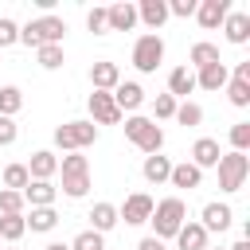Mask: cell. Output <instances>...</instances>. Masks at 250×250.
<instances>
[{
	"label": "cell",
	"mask_w": 250,
	"mask_h": 250,
	"mask_svg": "<svg viewBox=\"0 0 250 250\" xmlns=\"http://www.w3.org/2000/svg\"><path fill=\"white\" fill-rule=\"evenodd\" d=\"M148 223H152V238L168 242V238H176V230L188 223V203H184L180 195H168V199H160V203L152 207Z\"/></svg>",
	"instance_id": "6da1fadb"
},
{
	"label": "cell",
	"mask_w": 250,
	"mask_h": 250,
	"mask_svg": "<svg viewBox=\"0 0 250 250\" xmlns=\"http://www.w3.org/2000/svg\"><path fill=\"white\" fill-rule=\"evenodd\" d=\"M125 137H129L145 156H156V152L164 148V129H160L152 117H141V113L125 117Z\"/></svg>",
	"instance_id": "7a4b0ae2"
},
{
	"label": "cell",
	"mask_w": 250,
	"mask_h": 250,
	"mask_svg": "<svg viewBox=\"0 0 250 250\" xmlns=\"http://www.w3.org/2000/svg\"><path fill=\"white\" fill-rule=\"evenodd\" d=\"M62 35H66V20H59V16H39V20L20 27V43H27L35 51L47 43H62Z\"/></svg>",
	"instance_id": "3957f363"
},
{
	"label": "cell",
	"mask_w": 250,
	"mask_h": 250,
	"mask_svg": "<svg viewBox=\"0 0 250 250\" xmlns=\"http://www.w3.org/2000/svg\"><path fill=\"white\" fill-rule=\"evenodd\" d=\"M59 172H62V191L70 199H82L90 191V160L82 152H66L59 160Z\"/></svg>",
	"instance_id": "277c9868"
},
{
	"label": "cell",
	"mask_w": 250,
	"mask_h": 250,
	"mask_svg": "<svg viewBox=\"0 0 250 250\" xmlns=\"http://www.w3.org/2000/svg\"><path fill=\"white\" fill-rule=\"evenodd\" d=\"M94 141H98V125L94 121H66V125L55 129V148H62V152H82Z\"/></svg>",
	"instance_id": "5b68a950"
},
{
	"label": "cell",
	"mask_w": 250,
	"mask_h": 250,
	"mask_svg": "<svg viewBox=\"0 0 250 250\" xmlns=\"http://www.w3.org/2000/svg\"><path fill=\"white\" fill-rule=\"evenodd\" d=\"M215 168H219V188H223V191H238V188L246 184V176H250V156L230 148V152L219 156Z\"/></svg>",
	"instance_id": "8992f818"
},
{
	"label": "cell",
	"mask_w": 250,
	"mask_h": 250,
	"mask_svg": "<svg viewBox=\"0 0 250 250\" xmlns=\"http://www.w3.org/2000/svg\"><path fill=\"white\" fill-rule=\"evenodd\" d=\"M160 62H164V39L152 35V31H145V35L133 43V66H137L141 74H152Z\"/></svg>",
	"instance_id": "52a82bcc"
},
{
	"label": "cell",
	"mask_w": 250,
	"mask_h": 250,
	"mask_svg": "<svg viewBox=\"0 0 250 250\" xmlns=\"http://www.w3.org/2000/svg\"><path fill=\"white\" fill-rule=\"evenodd\" d=\"M152 195H145V191H133V195H125V203L117 207V219H125V227H141V223H148V215H152Z\"/></svg>",
	"instance_id": "ba28073f"
},
{
	"label": "cell",
	"mask_w": 250,
	"mask_h": 250,
	"mask_svg": "<svg viewBox=\"0 0 250 250\" xmlns=\"http://www.w3.org/2000/svg\"><path fill=\"white\" fill-rule=\"evenodd\" d=\"M86 105H90V117H94V125H117V121L125 117V113L113 105V94H105V90H94Z\"/></svg>",
	"instance_id": "9c48e42d"
},
{
	"label": "cell",
	"mask_w": 250,
	"mask_h": 250,
	"mask_svg": "<svg viewBox=\"0 0 250 250\" xmlns=\"http://www.w3.org/2000/svg\"><path fill=\"white\" fill-rule=\"evenodd\" d=\"M227 12H230V0H199V4H195V20H199V27H207V31L223 27Z\"/></svg>",
	"instance_id": "30bf717a"
},
{
	"label": "cell",
	"mask_w": 250,
	"mask_h": 250,
	"mask_svg": "<svg viewBox=\"0 0 250 250\" xmlns=\"http://www.w3.org/2000/svg\"><path fill=\"white\" fill-rule=\"evenodd\" d=\"M164 20H168V0H141L137 4V23H145L152 35L164 27Z\"/></svg>",
	"instance_id": "8fae6325"
},
{
	"label": "cell",
	"mask_w": 250,
	"mask_h": 250,
	"mask_svg": "<svg viewBox=\"0 0 250 250\" xmlns=\"http://www.w3.org/2000/svg\"><path fill=\"white\" fill-rule=\"evenodd\" d=\"M105 27L109 31H133L137 27V4H129V0L109 4L105 8Z\"/></svg>",
	"instance_id": "7c38bea8"
},
{
	"label": "cell",
	"mask_w": 250,
	"mask_h": 250,
	"mask_svg": "<svg viewBox=\"0 0 250 250\" xmlns=\"http://www.w3.org/2000/svg\"><path fill=\"white\" fill-rule=\"evenodd\" d=\"M117 82H121V66H117V62L98 59V62L90 66V86H94V90H105V94H109Z\"/></svg>",
	"instance_id": "4fadbf2b"
},
{
	"label": "cell",
	"mask_w": 250,
	"mask_h": 250,
	"mask_svg": "<svg viewBox=\"0 0 250 250\" xmlns=\"http://www.w3.org/2000/svg\"><path fill=\"white\" fill-rule=\"evenodd\" d=\"M109 94H113V105H117L121 113H125V109L133 113V109L145 105V90H141V82H117Z\"/></svg>",
	"instance_id": "5bb4252c"
},
{
	"label": "cell",
	"mask_w": 250,
	"mask_h": 250,
	"mask_svg": "<svg viewBox=\"0 0 250 250\" xmlns=\"http://www.w3.org/2000/svg\"><path fill=\"white\" fill-rule=\"evenodd\" d=\"M23 168H27L31 180H51V176L59 172V156H55L51 148H39V152H31V160H27Z\"/></svg>",
	"instance_id": "9a60e30c"
},
{
	"label": "cell",
	"mask_w": 250,
	"mask_h": 250,
	"mask_svg": "<svg viewBox=\"0 0 250 250\" xmlns=\"http://www.w3.org/2000/svg\"><path fill=\"white\" fill-rule=\"evenodd\" d=\"M55 195H59V188L51 180H31L23 188V203L27 207H55Z\"/></svg>",
	"instance_id": "2e32d148"
},
{
	"label": "cell",
	"mask_w": 250,
	"mask_h": 250,
	"mask_svg": "<svg viewBox=\"0 0 250 250\" xmlns=\"http://www.w3.org/2000/svg\"><path fill=\"white\" fill-rule=\"evenodd\" d=\"M230 223H234V211H230L227 203H207V207H203V219H199V227H203L207 234H211V230H219V234H223Z\"/></svg>",
	"instance_id": "e0dca14e"
},
{
	"label": "cell",
	"mask_w": 250,
	"mask_h": 250,
	"mask_svg": "<svg viewBox=\"0 0 250 250\" xmlns=\"http://www.w3.org/2000/svg\"><path fill=\"white\" fill-rule=\"evenodd\" d=\"M230 82V70H227V62H211V66H203V70H195V86L199 90H223Z\"/></svg>",
	"instance_id": "ac0fdd59"
},
{
	"label": "cell",
	"mask_w": 250,
	"mask_h": 250,
	"mask_svg": "<svg viewBox=\"0 0 250 250\" xmlns=\"http://www.w3.org/2000/svg\"><path fill=\"white\" fill-rule=\"evenodd\" d=\"M223 31H227V43L242 47V43L250 39V16H246V12H227V20H223Z\"/></svg>",
	"instance_id": "d6986e66"
},
{
	"label": "cell",
	"mask_w": 250,
	"mask_h": 250,
	"mask_svg": "<svg viewBox=\"0 0 250 250\" xmlns=\"http://www.w3.org/2000/svg\"><path fill=\"white\" fill-rule=\"evenodd\" d=\"M219 156H223V152H219V141H211V137H199V141L191 145V164H195L199 172H203V168H215Z\"/></svg>",
	"instance_id": "ffe728a7"
},
{
	"label": "cell",
	"mask_w": 250,
	"mask_h": 250,
	"mask_svg": "<svg viewBox=\"0 0 250 250\" xmlns=\"http://www.w3.org/2000/svg\"><path fill=\"white\" fill-rule=\"evenodd\" d=\"M176 250H207V230L188 219V223L176 230Z\"/></svg>",
	"instance_id": "44dd1931"
},
{
	"label": "cell",
	"mask_w": 250,
	"mask_h": 250,
	"mask_svg": "<svg viewBox=\"0 0 250 250\" xmlns=\"http://www.w3.org/2000/svg\"><path fill=\"white\" fill-rule=\"evenodd\" d=\"M191 90H195V70H191V66H176V70L168 74V94H172L176 102H180V98L188 102Z\"/></svg>",
	"instance_id": "7402d4cb"
},
{
	"label": "cell",
	"mask_w": 250,
	"mask_h": 250,
	"mask_svg": "<svg viewBox=\"0 0 250 250\" xmlns=\"http://www.w3.org/2000/svg\"><path fill=\"white\" fill-rule=\"evenodd\" d=\"M168 184H172V188H184V191H191V188H199V184H203V172H199L191 160H184V164H172V176H168Z\"/></svg>",
	"instance_id": "603a6c76"
},
{
	"label": "cell",
	"mask_w": 250,
	"mask_h": 250,
	"mask_svg": "<svg viewBox=\"0 0 250 250\" xmlns=\"http://www.w3.org/2000/svg\"><path fill=\"white\" fill-rule=\"evenodd\" d=\"M23 223H27V230L47 234V230L59 227V211H55V207H31V215H23Z\"/></svg>",
	"instance_id": "cb8c5ba5"
},
{
	"label": "cell",
	"mask_w": 250,
	"mask_h": 250,
	"mask_svg": "<svg viewBox=\"0 0 250 250\" xmlns=\"http://www.w3.org/2000/svg\"><path fill=\"white\" fill-rule=\"evenodd\" d=\"M121 219H117V207L113 203H94L90 207V230H98V234H105V230H113Z\"/></svg>",
	"instance_id": "d4e9b609"
},
{
	"label": "cell",
	"mask_w": 250,
	"mask_h": 250,
	"mask_svg": "<svg viewBox=\"0 0 250 250\" xmlns=\"http://www.w3.org/2000/svg\"><path fill=\"white\" fill-rule=\"evenodd\" d=\"M141 172H145V180H148V184H164V180L172 176V160H168V156H160V152H156V156H145Z\"/></svg>",
	"instance_id": "484cf974"
},
{
	"label": "cell",
	"mask_w": 250,
	"mask_h": 250,
	"mask_svg": "<svg viewBox=\"0 0 250 250\" xmlns=\"http://www.w3.org/2000/svg\"><path fill=\"white\" fill-rule=\"evenodd\" d=\"M188 59H191V66H195V70H203V66H211V62H223V59H219V47H215V43H191Z\"/></svg>",
	"instance_id": "4316f807"
},
{
	"label": "cell",
	"mask_w": 250,
	"mask_h": 250,
	"mask_svg": "<svg viewBox=\"0 0 250 250\" xmlns=\"http://www.w3.org/2000/svg\"><path fill=\"white\" fill-rule=\"evenodd\" d=\"M184 129H195L199 121H203V105L199 102H176V113H172Z\"/></svg>",
	"instance_id": "83f0119b"
},
{
	"label": "cell",
	"mask_w": 250,
	"mask_h": 250,
	"mask_svg": "<svg viewBox=\"0 0 250 250\" xmlns=\"http://www.w3.org/2000/svg\"><path fill=\"white\" fill-rule=\"evenodd\" d=\"M23 234H27L23 215H0V238H4V242H20Z\"/></svg>",
	"instance_id": "f1b7e54d"
},
{
	"label": "cell",
	"mask_w": 250,
	"mask_h": 250,
	"mask_svg": "<svg viewBox=\"0 0 250 250\" xmlns=\"http://www.w3.org/2000/svg\"><path fill=\"white\" fill-rule=\"evenodd\" d=\"M23 105V94L20 86H0V117H16Z\"/></svg>",
	"instance_id": "f546056e"
},
{
	"label": "cell",
	"mask_w": 250,
	"mask_h": 250,
	"mask_svg": "<svg viewBox=\"0 0 250 250\" xmlns=\"http://www.w3.org/2000/svg\"><path fill=\"white\" fill-rule=\"evenodd\" d=\"M35 59H39V66L43 70H59L66 59H62V43H47V47H39L35 51Z\"/></svg>",
	"instance_id": "4dcf8cb0"
},
{
	"label": "cell",
	"mask_w": 250,
	"mask_h": 250,
	"mask_svg": "<svg viewBox=\"0 0 250 250\" xmlns=\"http://www.w3.org/2000/svg\"><path fill=\"white\" fill-rule=\"evenodd\" d=\"M27 184H31V176H27L23 164H8V168H4V188H8V191H23Z\"/></svg>",
	"instance_id": "1f68e13d"
},
{
	"label": "cell",
	"mask_w": 250,
	"mask_h": 250,
	"mask_svg": "<svg viewBox=\"0 0 250 250\" xmlns=\"http://www.w3.org/2000/svg\"><path fill=\"white\" fill-rule=\"evenodd\" d=\"M227 98H230V105L246 109V105H250V82H242V78H230V82H227Z\"/></svg>",
	"instance_id": "d6a6232c"
},
{
	"label": "cell",
	"mask_w": 250,
	"mask_h": 250,
	"mask_svg": "<svg viewBox=\"0 0 250 250\" xmlns=\"http://www.w3.org/2000/svg\"><path fill=\"white\" fill-rule=\"evenodd\" d=\"M23 191H8V188H0V215H23Z\"/></svg>",
	"instance_id": "836d02e7"
},
{
	"label": "cell",
	"mask_w": 250,
	"mask_h": 250,
	"mask_svg": "<svg viewBox=\"0 0 250 250\" xmlns=\"http://www.w3.org/2000/svg\"><path fill=\"white\" fill-rule=\"evenodd\" d=\"M70 250H105V238L98 230H82V234H74Z\"/></svg>",
	"instance_id": "e575fe53"
},
{
	"label": "cell",
	"mask_w": 250,
	"mask_h": 250,
	"mask_svg": "<svg viewBox=\"0 0 250 250\" xmlns=\"http://www.w3.org/2000/svg\"><path fill=\"white\" fill-rule=\"evenodd\" d=\"M230 145H234V152L250 148V121H234L230 125Z\"/></svg>",
	"instance_id": "d590c367"
},
{
	"label": "cell",
	"mask_w": 250,
	"mask_h": 250,
	"mask_svg": "<svg viewBox=\"0 0 250 250\" xmlns=\"http://www.w3.org/2000/svg\"><path fill=\"white\" fill-rule=\"evenodd\" d=\"M12 43H20V23L8 20V16H0V51L12 47Z\"/></svg>",
	"instance_id": "8d00e7d4"
},
{
	"label": "cell",
	"mask_w": 250,
	"mask_h": 250,
	"mask_svg": "<svg viewBox=\"0 0 250 250\" xmlns=\"http://www.w3.org/2000/svg\"><path fill=\"white\" fill-rule=\"evenodd\" d=\"M152 113H156L160 121H168V117L176 113V98H172V94H156V102H152Z\"/></svg>",
	"instance_id": "74e56055"
},
{
	"label": "cell",
	"mask_w": 250,
	"mask_h": 250,
	"mask_svg": "<svg viewBox=\"0 0 250 250\" xmlns=\"http://www.w3.org/2000/svg\"><path fill=\"white\" fill-rule=\"evenodd\" d=\"M86 27L94 31V35H105L109 27H105V8H90L86 12Z\"/></svg>",
	"instance_id": "f35d334b"
},
{
	"label": "cell",
	"mask_w": 250,
	"mask_h": 250,
	"mask_svg": "<svg viewBox=\"0 0 250 250\" xmlns=\"http://www.w3.org/2000/svg\"><path fill=\"white\" fill-rule=\"evenodd\" d=\"M195 4H199V0H168V16L188 20V16H195Z\"/></svg>",
	"instance_id": "ab89813d"
},
{
	"label": "cell",
	"mask_w": 250,
	"mask_h": 250,
	"mask_svg": "<svg viewBox=\"0 0 250 250\" xmlns=\"http://www.w3.org/2000/svg\"><path fill=\"white\" fill-rule=\"evenodd\" d=\"M16 137H20V125L12 117H0V148L4 145H16Z\"/></svg>",
	"instance_id": "60d3db41"
},
{
	"label": "cell",
	"mask_w": 250,
	"mask_h": 250,
	"mask_svg": "<svg viewBox=\"0 0 250 250\" xmlns=\"http://www.w3.org/2000/svg\"><path fill=\"white\" fill-rule=\"evenodd\" d=\"M137 250H168V242H160V238H152V234H148V238H141V242H137Z\"/></svg>",
	"instance_id": "b9f144b4"
},
{
	"label": "cell",
	"mask_w": 250,
	"mask_h": 250,
	"mask_svg": "<svg viewBox=\"0 0 250 250\" xmlns=\"http://www.w3.org/2000/svg\"><path fill=\"white\" fill-rule=\"evenodd\" d=\"M230 78H242V82H250V62H238V66H234V74H230Z\"/></svg>",
	"instance_id": "7bdbcfd3"
},
{
	"label": "cell",
	"mask_w": 250,
	"mask_h": 250,
	"mask_svg": "<svg viewBox=\"0 0 250 250\" xmlns=\"http://www.w3.org/2000/svg\"><path fill=\"white\" fill-rule=\"evenodd\" d=\"M227 250H250V238H238L234 246H227Z\"/></svg>",
	"instance_id": "ee69618b"
},
{
	"label": "cell",
	"mask_w": 250,
	"mask_h": 250,
	"mask_svg": "<svg viewBox=\"0 0 250 250\" xmlns=\"http://www.w3.org/2000/svg\"><path fill=\"white\" fill-rule=\"evenodd\" d=\"M43 250H70V242H47Z\"/></svg>",
	"instance_id": "f6af8a7d"
},
{
	"label": "cell",
	"mask_w": 250,
	"mask_h": 250,
	"mask_svg": "<svg viewBox=\"0 0 250 250\" xmlns=\"http://www.w3.org/2000/svg\"><path fill=\"white\" fill-rule=\"evenodd\" d=\"M219 250H223V246H219Z\"/></svg>",
	"instance_id": "bcb514c9"
}]
</instances>
